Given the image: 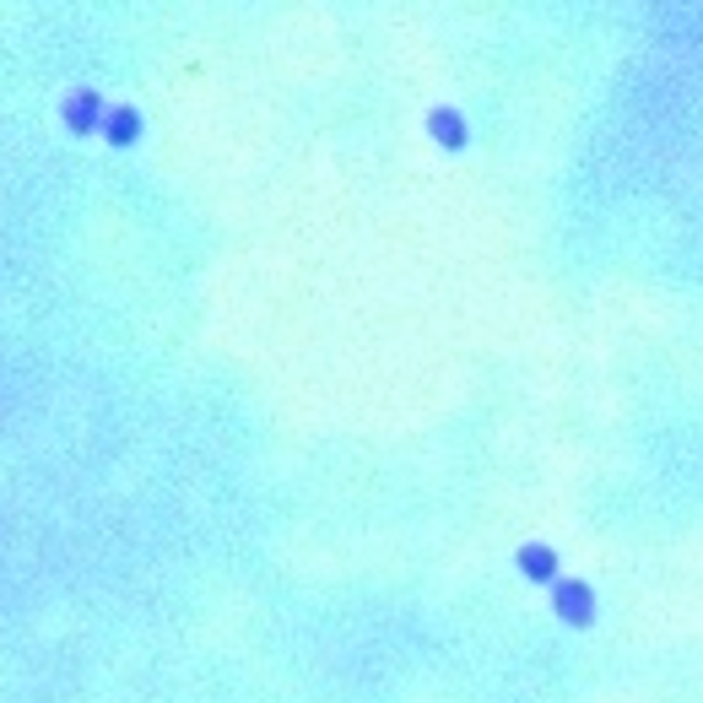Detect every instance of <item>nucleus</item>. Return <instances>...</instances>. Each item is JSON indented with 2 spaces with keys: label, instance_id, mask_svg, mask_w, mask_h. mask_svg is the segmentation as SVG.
Returning <instances> with one entry per match:
<instances>
[{
  "label": "nucleus",
  "instance_id": "obj_1",
  "mask_svg": "<svg viewBox=\"0 0 703 703\" xmlns=\"http://www.w3.org/2000/svg\"><path fill=\"white\" fill-rule=\"evenodd\" d=\"M552 606H558V617H563L569 628H590V623H595V595H590V584H579V579H552Z\"/></svg>",
  "mask_w": 703,
  "mask_h": 703
},
{
  "label": "nucleus",
  "instance_id": "obj_2",
  "mask_svg": "<svg viewBox=\"0 0 703 703\" xmlns=\"http://www.w3.org/2000/svg\"><path fill=\"white\" fill-rule=\"evenodd\" d=\"M92 125H103V98L98 92H70L65 98V130L87 135Z\"/></svg>",
  "mask_w": 703,
  "mask_h": 703
},
{
  "label": "nucleus",
  "instance_id": "obj_3",
  "mask_svg": "<svg viewBox=\"0 0 703 703\" xmlns=\"http://www.w3.org/2000/svg\"><path fill=\"white\" fill-rule=\"evenodd\" d=\"M135 135H141V114H135L130 103H120V109L103 114V141H109V146H130Z\"/></svg>",
  "mask_w": 703,
  "mask_h": 703
},
{
  "label": "nucleus",
  "instance_id": "obj_4",
  "mask_svg": "<svg viewBox=\"0 0 703 703\" xmlns=\"http://www.w3.org/2000/svg\"><path fill=\"white\" fill-rule=\"evenodd\" d=\"M428 130L439 135V146H449V152L465 146V120H460L454 109H433V114H428Z\"/></svg>",
  "mask_w": 703,
  "mask_h": 703
},
{
  "label": "nucleus",
  "instance_id": "obj_5",
  "mask_svg": "<svg viewBox=\"0 0 703 703\" xmlns=\"http://www.w3.org/2000/svg\"><path fill=\"white\" fill-rule=\"evenodd\" d=\"M519 569H525V579L552 584L558 579V558H552V547H519Z\"/></svg>",
  "mask_w": 703,
  "mask_h": 703
}]
</instances>
